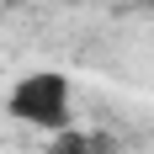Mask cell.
<instances>
[{
	"label": "cell",
	"instance_id": "cell-1",
	"mask_svg": "<svg viewBox=\"0 0 154 154\" xmlns=\"http://www.w3.org/2000/svg\"><path fill=\"white\" fill-rule=\"evenodd\" d=\"M5 117L32 133H48L59 138L75 128V80L64 69H27V75L11 80L5 91Z\"/></svg>",
	"mask_w": 154,
	"mask_h": 154
},
{
	"label": "cell",
	"instance_id": "cell-2",
	"mask_svg": "<svg viewBox=\"0 0 154 154\" xmlns=\"http://www.w3.org/2000/svg\"><path fill=\"white\" fill-rule=\"evenodd\" d=\"M0 5H5V11H16V5H32V0H0Z\"/></svg>",
	"mask_w": 154,
	"mask_h": 154
}]
</instances>
